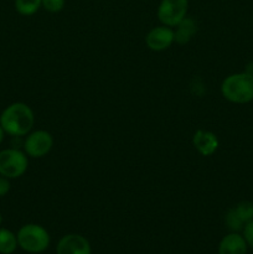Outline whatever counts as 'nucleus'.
<instances>
[{
  "label": "nucleus",
  "mask_w": 253,
  "mask_h": 254,
  "mask_svg": "<svg viewBox=\"0 0 253 254\" xmlns=\"http://www.w3.org/2000/svg\"><path fill=\"white\" fill-rule=\"evenodd\" d=\"M35 123L34 112L27 104L16 102L2 111L0 126L4 131L12 136H24L31 131Z\"/></svg>",
  "instance_id": "1"
},
{
  "label": "nucleus",
  "mask_w": 253,
  "mask_h": 254,
  "mask_svg": "<svg viewBox=\"0 0 253 254\" xmlns=\"http://www.w3.org/2000/svg\"><path fill=\"white\" fill-rule=\"evenodd\" d=\"M221 93L232 103L245 104L253 101V76L247 72L230 74L222 81Z\"/></svg>",
  "instance_id": "2"
},
{
  "label": "nucleus",
  "mask_w": 253,
  "mask_h": 254,
  "mask_svg": "<svg viewBox=\"0 0 253 254\" xmlns=\"http://www.w3.org/2000/svg\"><path fill=\"white\" fill-rule=\"evenodd\" d=\"M17 245L29 253H42L50 246V235L42 226L29 223L17 232Z\"/></svg>",
  "instance_id": "3"
},
{
  "label": "nucleus",
  "mask_w": 253,
  "mask_h": 254,
  "mask_svg": "<svg viewBox=\"0 0 253 254\" xmlns=\"http://www.w3.org/2000/svg\"><path fill=\"white\" fill-rule=\"evenodd\" d=\"M29 166L26 154L19 149H5L0 151V175L7 179H17L25 174Z\"/></svg>",
  "instance_id": "4"
},
{
  "label": "nucleus",
  "mask_w": 253,
  "mask_h": 254,
  "mask_svg": "<svg viewBox=\"0 0 253 254\" xmlns=\"http://www.w3.org/2000/svg\"><path fill=\"white\" fill-rule=\"evenodd\" d=\"M189 0H161L158 6L159 21L169 27H175L188 16Z\"/></svg>",
  "instance_id": "5"
},
{
  "label": "nucleus",
  "mask_w": 253,
  "mask_h": 254,
  "mask_svg": "<svg viewBox=\"0 0 253 254\" xmlns=\"http://www.w3.org/2000/svg\"><path fill=\"white\" fill-rule=\"evenodd\" d=\"M54 146V138L46 130H36L27 134L24 143L25 154L31 158H44L51 151Z\"/></svg>",
  "instance_id": "6"
},
{
  "label": "nucleus",
  "mask_w": 253,
  "mask_h": 254,
  "mask_svg": "<svg viewBox=\"0 0 253 254\" xmlns=\"http://www.w3.org/2000/svg\"><path fill=\"white\" fill-rule=\"evenodd\" d=\"M146 46L151 51L160 52L169 49L174 42V30L171 27L161 25L151 29L145 37Z\"/></svg>",
  "instance_id": "7"
},
{
  "label": "nucleus",
  "mask_w": 253,
  "mask_h": 254,
  "mask_svg": "<svg viewBox=\"0 0 253 254\" xmlns=\"http://www.w3.org/2000/svg\"><path fill=\"white\" fill-rule=\"evenodd\" d=\"M57 254H92L91 245L81 235H66L60 240L56 248Z\"/></svg>",
  "instance_id": "8"
},
{
  "label": "nucleus",
  "mask_w": 253,
  "mask_h": 254,
  "mask_svg": "<svg viewBox=\"0 0 253 254\" xmlns=\"http://www.w3.org/2000/svg\"><path fill=\"white\" fill-rule=\"evenodd\" d=\"M192 144L202 156H211L218 148V139L212 131L198 129L192 136Z\"/></svg>",
  "instance_id": "9"
},
{
  "label": "nucleus",
  "mask_w": 253,
  "mask_h": 254,
  "mask_svg": "<svg viewBox=\"0 0 253 254\" xmlns=\"http://www.w3.org/2000/svg\"><path fill=\"white\" fill-rule=\"evenodd\" d=\"M248 245L245 237L238 232H231L221 240L218 254H247Z\"/></svg>",
  "instance_id": "10"
},
{
  "label": "nucleus",
  "mask_w": 253,
  "mask_h": 254,
  "mask_svg": "<svg viewBox=\"0 0 253 254\" xmlns=\"http://www.w3.org/2000/svg\"><path fill=\"white\" fill-rule=\"evenodd\" d=\"M176 29L174 30V42L179 45H185L195 36L197 32V22L193 17L186 16L185 19L181 20Z\"/></svg>",
  "instance_id": "11"
},
{
  "label": "nucleus",
  "mask_w": 253,
  "mask_h": 254,
  "mask_svg": "<svg viewBox=\"0 0 253 254\" xmlns=\"http://www.w3.org/2000/svg\"><path fill=\"white\" fill-rule=\"evenodd\" d=\"M17 247V237L6 228H0V253L11 254Z\"/></svg>",
  "instance_id": "12"
},
{
  "label": "nucleus",
  "mask_w": 253,
  "mask_h": 254,
  "mask_svg": "<svg viewBox=\"0 0 253 254\" xmlns=\"http://www.w3.org/2000/svg\"><path fill=\"white\" fill-rule=\"evenodd\" d=\"M41 7V0H15V9L20 15L30 16Z\"/></svg>",
  "instance_id": "13"
},
{
  "label": "nucleus",
  "mask_w": 253,
  "mask_h": 254,
  "mask_svg": "<svg viewBox=\"0 0 253 254\" xmlns=\"http://www.w3.org/2000/svg\"><path fill=\"white\" fill-rule=\"evenodd\" d=\"M233 210L245 225L253 220V203L251 201H242V202L237 203Z\"/></svg>",
  "instance_id": "14"
},
{
  "label": "nucleus",
  "mask_w": 253,
  "mask_h": 254,
  "mask_svg": "<svg viewBox=\"0 0 253 254\" xmlns=\"http://www.w3.org/2000/svg\"><path fill=\"white\" fill-rule=\"evenodd\" d=\"M225 222L226 226H227L232 232H240V231H242L243 227H245V223H243L242 221L240 220V217L236 215L233 207L231 208V210H228V212L226 213Z\"/></svg>",
  "instance_id": "15"
},
{
  "label": "nucleus",
  "mask_w": 253,
  "mask_h": 254,
  "mask_svg": "<svg viewBox=\"0 0 253 254\" xmlns=\"http://www.w3.org/2000/svg\"><path fill=\"white\" fill-rule=\"evenodd\" d=\"M64 0H41V6L49 12H60L64 7Z\"/></svg>",
  "instance_id": "16"
},
{
  "label": "nucleus",
  "mask_w": 253,
  "mask_h": 254,
  "mask_svg": "<svg viewBox=\"0 0 253 254\" xmlns=\"http://www.w3.org/2000/svg\"><path fill=\"white\" fill-rule=\"evenodd\" d=\"M242 232H243L242 236L245 237L247 245L250 246L251 248H253V220L250 221L248 223H246Z\"/></svg>",
  "instance_id": "17"
},
{
  "label": "nucleus",
  "mask_w": 253,
  "mask_h": 254,
  "mask_svg": "<svg viewBox=\"0 0 253 254\" xmlns=\"http://www.w3.org/2000/svg\"><path fill=\"white\" fill-rule=\"evenodd\" d=\"M10 179L0 175V197L6 195L10 191Z\"/></svg>",
  "instance_id": "18"
},
{
  "label": "nucleus",
  "mask_w": 253,
  "mask_h": 254,
  "mask_svg": "<svg viewBox=\"0 0 253 254\" xmlns=\"http://www.w3.org/2000/svg\"><path fill=\"white\" fill-rule=\"evenodd\" d=\"M4 136H5V131L4 129L1 128V126H0V144H1L2 140H4Z\"/></svg>",
  "instance_id": "19"
},
{
  "label": "nucleus",
  "mask_w": 253,
  "mask_h": 254,
  "mask_svg": "<svg viewBox=\"0 0 253 254\" xmlns=\"http://www.w3.org/2000/svg\"><path fill=\"white\" fill-rule=\"evenodd\" d=\"M2 223V216H1V213H0V225H1Z\"/></svg>",
  "instance_id": "20"
}]
</instances>
